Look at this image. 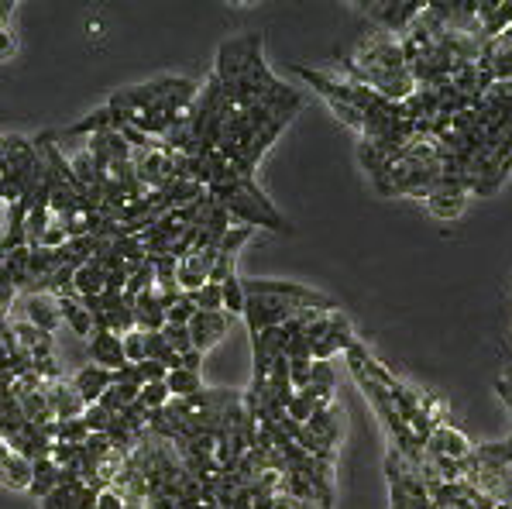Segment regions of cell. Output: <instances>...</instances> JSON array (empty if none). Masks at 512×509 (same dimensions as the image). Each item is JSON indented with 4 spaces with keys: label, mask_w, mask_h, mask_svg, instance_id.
<instances>
[{
    "label": "cell",
    "mask_w": 512,
    "mask_h": 509,
    "mask_svg": "<svg viewBox=\"0 0 512 509\" xmlns=\"http://www.w3.org/2000/svg\"><path fill=\"white\" fill-rule=\"evenodd\" d=\"M207 193L231 214L234 224L269 227V231H279V234H293V227H289L286 217L272 207V200L258 190L255 179H231V183L210 186Z\"/></svg>",
    "instance_id": "cell-1"
},
{
    "label": "cell",
    "mask_w": 512,
    "mask_h": 509,
    "mask_svg": "<svg viewBox=\"0 0 512 509\" xmlns=\"http://www.w3.org/2000/svg\"><path fill=\"white\" fill-rule=\"evenodd\" d=\"M262 56V35L251 31V35H238V38H227L217 52V66H214V76L224 86L238 83L244 76V69L251 66V59Z\"/></svg>",
    "instance_id": "cell-2"
},
{
    "label": "cell",
    "mask_w": 512,
    "mask_h": 509,
    "mask_svg": "<svg viewBox=\"0 0 512 509\" xmlns=\"http://www.w3.org/2000/svg\"><path fill=\"white\" fill-rule=\"evenodd\" d=\"M244 283V296H279V300H289V303H299L306 310H337L334 300H327L324 293L317 289H306L299 283H282V279H241Z\"/></svg>",
    "instance_id": "cell-3"
},
{
    "label": "cell",
    "mask_w": 512,
    "mask_h": 509,
    "mask_svg": "<svg viewBox=\"0 0 512 509\" xmlns=\"http://www.w3.org/2000/svg\"><path fill=\"white\" fill-rule=\"evenodd\" d=\"M423 4H409V0H392V4H378V0H368L361 4V14L372 21V28L378 31H389V35L403 38L409 25L420 18Z\"/></svg>",
    "instance_id": "cell-4"
},
{
    "label": "cell",
    "mask_w": 512,
    "mask_h": 509,
    "mask_svg": "<svg viewBox=\"0 0 512 509\" xmlns=\"http://www.w3.org/2000/svg\"><path fill=\"white\" fill-rule=\"evenodd\" d=\"M468 186H464L461 176H444L440 179V186L427 197V210L433 217H440V221H454V217H461V210L468 207Z\"/></svg>",
    "instance_id": "cell-5"
},
{
    "label": "cell",
    "mask_w": 512,
    "mask_h": 509,
    "mask_svg": "<svg viewBox=\"0 0 512 509\" xmlns=\"http://www.w3.org/2000/svg\"><path fill=\"white\" fill-rule=\"evenodd\" d=\"M231 324H234V317H227L224 310H217V313L196 310V317L189 320V338H193V348L200 351V355H207V351L214 348L227 331H231Z\"/></svg>",
    "instance_id": "cell-6"
},
{
    "label": "cell",
    "mask_w": 512,
    "mask_h": 509,
    "mask_svg": "<svg viewBox=\"0 0 512 509\" xmlns=\"http://www.w3.org/2000/svg\"><path fill=\"white\" fill-rule=\"evenodd\" d=\"M475 451L468 444V437L461 434L454 424H440L433 427V434L427 437V454H433V458H451V461H464L468 454Z\"/></svg>",
    "instance_id": "cell-7"
},
{
    "label": "cell",
    "mask_w": 512,
    "mask_h": 509,
    "mask_svg": "<svg viewBox=\"0 0 512 509\" xmlns=\"http://www.w3.org/2000/svg\"><path fill=\"white\" fill-rule=\"evenodd\" d=\"M90 362L107 368V372H121L128 365V358H124V338H117L110 331H97L90 338Z\"/></svg>",
    "instance_id": "cell-8"
},
{
    "label": "cell",
    "mask_w": 512,
    "mask_h": 509,
    "mask_svg": "<svg viewBox=\"0 0 512 509\" xmlns=\"http://www.w3.org/2000/svg\"><path fill=\"white\" fill-rule=\"evenodd\" d=\"M45 396H49V403H52L55 420H76V417H83L86 403H83V396L73 389V382H66V379L45 382Z\"/></svg>",
    "instance_id": "cell-9"
},
{
    "label": "cell",
    "mask_w": 512,
    "mask_h": 509,
    "mask_svg": "<svg viewBox=\"0 0 512 509\" xmlns=\"http://www.w3.org/2000/svg\"><path fill=\"white\" fill-rule=\"evenodd\" d=\"M114 386V372H107V368H100V365H83L80 372L73 375V389L83 396V403L86 406H93L100 396L107 393V389Z\"/></svg>",
    "instance_id": "cell-10"
},
{
    "label": "cell",
    "mask_w": 512,
    "mask_h": 509,
    "mask_svg": "<svg viewBox=\"0 0 512 509\" xmlns=\"http://www.w3.org/2000/svg\"><path fill=\"white\" fill-rule=\"evenodd\" d=\"M512 28V0L492 4V0H478V31H482L485 42L499 38L502 31Z\"/></svg>",
    "instance_id": "cell-11"
},
{
    "label": "cell",
    "mask_w": 512,
    "mask_h": 509,
    "mask_svg": "<svg viewBox=\"0 0 512 509\" xmlns=\"http://www.w3.org/2000/svg\"><path fill=\"white\" fill-rule=\"evenodd\" d=\"M306 430H310V434L317 437V441L324 444V448L337 451V441H341V434H344L341 413H337V406H334V403L320 406V410L310 417V424H306Z\"/></svg>",
    "instance_id": "cell-12"
},
{
    "label": "cell",
    "mask_w": 512,
    "mask_h": 509,
    "mask_svg": "<svg viewBox=\"0 0 512 509\" xmlns=\"http://www.w3.org/2000/svg\"><path fill=\"white\" fill-rule=\"evenodd\" d=\"M25 320H28V324H35L38 331L52 334L55 327L62 324V317H59V300H55V296H49V293L28 296V300H25Z\"/></svg>",
    "instance_id": "cell-13"
},
{
    "label": "cell",
    "mask_w": 512,
    "mask_h": 509,
    "mask_svg": "<svg viewBox=\"0 0 512 509\" xmlns=\"http://www.w3.org/2000/svg\"><path fill=\"white\" fill-rule=\"evenodd\" d=\"M7 320H11V327H14V338H18V348H21V351H28L31 362H38V358H49V355H52V334L38 331V327H35V324H28V320H14V317H7Z\"/></svg>",
    "instance_id": "cell-14"
},
{
    "label": "cell",
    "mask_w": 512,
    "mask_h": 509,
    "mask_svg": "<svg viewBox=\"0 0 512 509\" xmlns=\"http://www.w3.org/2000/svg\"><path fill=\"white\" fill-rule=\"evenodd\" d=\"M162 327H165V307H162L159 293L148 289V293H141L135 300V331L152 334V331H162Z\"/></svg>",
    "instance_id": "cell-15"
},
{
    "label": "cell",
    "mask_w": 512,
    "mask_h": 509,
    "mask_svg": "<svg viewBox=\"0 0 512 509\" xmlns=\"http://www.w3.org/2000/svg\"><path fill=\"white\" fill-rule=\"evenodd\" d=\"M59 317L62 324L73 327V334H80V338H93V313L83 307L80 296H66V300H59Z\"/></svg>",
    "instance_id": "cell-16"
},
{
    "label": "cell",
    "mask_w": 512,
    "mask_h": 509,
    "mask_svg": "<svg viewBox=\"0 0 512 509\" xmlns=\"http://www.w3.org/2000/svg\"><path fill=\"white\" fill-rule=\"evenodd\" d=\"M59 489V465H55L52 458H38V461H31V496L42 503L49 492Z\"/></svg>",
    "instance_id": "cell-17"
},
{
    "label": "cell",
    "mask_w": 512,
    "mask_h": 509,
    "mask_svg": "<svg viewBox=\"0 0 512 509\" xmlns=\"http://www.w3.org/2000/svg\"><path fill=\"white\" fill-rule=\"evenodd\" d=\"M73 286H76V296H100V293H104V286H107V272H104V265L93 262V258H90V262L76 269Z\"/></svg>",
    "instance_id": "cell-18"
},
{
    "label": "cell",
    "mask_w": 512,
    "mask_h": 509,
    "mask_svg": "<svg viewBox=\"0 0 512 509\" xmlns=\"http://www.w3.org/2000/svg\"><path fill=\"white\" fill-rule=\"evenodd\" d=\"M0 482L7 489H31V461L21 458V454H7L4 465H0Z\"/></svg>",
    "instance_id": "cell-19"
},
{
    "label": "cell",
    "mask_w": 512,
    "mask_h": 509,
    "mask_svg": "<svg viewBox=\"0 0 512 509\" xmlns=\"http://www.w3.org/2000/svg\"><path fill=\"white\" fill-rule=\"evenodd\" d=\"M165 386H169L172 399H189V396H196V393L207 389L200 379V372H186V368H176V372L165 375Z\"/></svg>",
    "instance_id": "cell-20"
},
{
    "label": "cell",
    "mask_w": 512,
    "mask_h": 509,
    "mask_svg": "<svg viewBox=\"0 0 512 509\" xmlns=\"http://www.w3.org/2000/svg\"><path fill=\"white\" fill-rule=\"evenodd\" d=\"M320 406H327V403H320L317 393H313V389L306 386V389H299V393L293 396V403L286 406V417L296 420V424H310V417L320 410Z\"/></svg>",
    "instance_id": "cell-21"
},
{
    "label": "cell",
    "mask_w": 512,
    "mask_h": 509,
    "mask_svg": "<svg viewBox=\"0 0 512 509\" xmlns=\"http://www.w3.org/2000/svg\"><path fill=\"white\" fill-rule=\"evenodd\" d=\"M138 403L145 406L148 413H155V410H162V406L172 403V393H169V386H165V382H148V386H141Z\"/></svg>",
    "instance_id": "cell-22"
},
{
    "label": "cell",
    "mask_w": 512,
    "mask_h": 509,
    "mask_svg": "<svg viewBox=\"0 0 512 509\" xmlns=\"http://www.w3.org/2000/svg\"><path fill=\"white\" fill-rule=\"evenodd\" d=\"M80 492H83V482L80 485H59V489L42 499V509H76V503H80Z\"/></svg>",
    "instance_id": "cell-23"
},
{
    "label": "cell",
    "mask_w": 512,
    "mask_h": 509,
    "mask_svg": "<svg viewBox=\"0 0 512 509\" xmlns=\"http://www.w3.org/2000/svg\"><path fill=\"white\" fill-rule=\"evenodd\" d=\"M220 289H224V313H227V317H241L244 303H248V296H244V283L238 276H231Z\"/></svg>",
    "instance_id": "cell-24"
},
{
    "label": "cell",
    "mask_w": 512,
    "mask_h": 509,
    "mask_svg": "<svg viewBox=\"0 0 512 509\" xmlns=\"http://www.w3.org/2000/svg\"><path fill=\"white\" fill-rule=\"evenodd\" d=\"M59 444H76V448H83L86 441H90V427L83 424V417L76 420H59V437H55Z\"/></svg>",
    "instance_id": "cell-25"
},
{
    "label": "cell",
    "mask_w": 512,
    "mask_h": 509,
    "mask_svg": "<svg viewBox=\"0 0 512 509\" xmlns=\"http://www.w3.org/2000/svg\"><path fill=\"white\" fill-rule=\"evenodd\" d=\"M189 296H193L196 310H203V313L224 310V289H220L217 283H207L203 289H196V293H189Z\"/></svg>",
    "instance_id": "cell-26"
},
{
    "label": "cell",
    "mask_w": 512,
    "mask_h": 509,
    "mask_svg": "<svg viewBox=\"0 0 512 509\" xmlns=\"http://www.w3.org/2000/svg\"><path fill=\"white\" fill-rule=\"evenodd\" d=\"M193 317H196V303L189 293H183L169 310H165V324H176V327H189V320Z\"/></svg>",
    "instance_id": "cell-27"
},
{
    "label": "cell",
    "mask_w": 512,
    "mask_h": 509,
    "mask_svg": "<svg viewBox=\"0 0 512 509\" xmlns=\"http://www.w3.org/2000/svg\"><path fill=\"white\" fill-rule=\"evenodd\" d=\"M251 234H255V227H248V224H234L231 231L224 234V241H220L217 252H224V255H234V258H238V252L244 248V241H248Z\"/></svg>",
    "instance_id": "cell-28"
},
{
    "label": "cell",
    "mask_w": 512,
    "mask_h": 509,
    "mask_svg": "<svg viewBox=\"0 0 512 509\" xmlns=\"http://www.w3.org/2000/svg\"><path fill=\"white\" fill-rule=\"evenodd\" d=\"M162 338L169 341V348L176 351V355H186V351H193V338H189V327L165 324L162 327Z\"/></svg>",
    "instance_id": "cell-29"
},
{
    "label": "cell",
    "mask_w": 512,
    "mask_h": 509,
    "mask_svg": "<svg viewBox=\"0 0 512 509\" xmlns=\"http://www.w3.org/2000/svg\"><path fill=\"white\" fill-rule=\"evenodd\" d=\"M83 424L90 427V434H107L110 424H114V417H110L104 406L93 403V406H86V410H83Z\"/></svg>",
    "instance_id": "cell-30"
},
{
    "label": "cell",
    "mask_w": 512,
    "mask_h": 509,
    "mask_svg": "<svg viewBox=\"0 0 512 509\" xmlns=\"http://www.w3.org/2000/svg\"><path fill=\"white\" fill-rule=\"evenodd\" d=\"M124 358H128V365L145 362V334L141 331L124 334Z\"/></svg>",
    "instance_id": "cell-31"
},
{
    "label": "cell",
    "mask_w": 512,
    "mask_h": 509,
    "mask_svg": "<svg viewBox=\"0 0 512 509\" xmlns=\"http://www.w3.org/2000/svg\"><path fill=\"white\" fill-rule=\"evenodd\" d=\"M231 276H238V272H234V255H224L220 252L217 255V265H214V272H210V283H217V286H224L227 279Z\"/></svg>",
    "instance_id": "cell-32"
},
{
    "label": "cell",
    "mask_w": 512,
    "mask_h": 509,
    "mask_svg": "<svg viewBox=\"0 0 512 509\" xmlns=\"http://www.w3.org/2000/svg\"><path fill=\"white\" fill-rule=\"evenodd\" d=\"M138 372H141V382L148 386V382H165L169 368L159 365V362H148V358H145V362H138Z\"/></svg>",
    "instance_id": "cell-33"
},
{
    "label": "cell",
    "mask_w": 512,
    "mask_h": 509,
    "mask_svg": "<svg viewBox=\"0 0 512 509\" xmlns=\"http://www.w3.org/2000/svg\"><path fill=\"white\" fill-rule=\"evenodd\" d=\"M66 241H69L66 227H62L59 221H52V227L45 231V238H42V248H52V252H55V248H62Z\"/></svg>",
    "instance_id": "cell-34"
},
{
    "label": "cell",
    "mask_w": 512,
    "mask_h": 509,
    "mask_svg": "<svg viewBox=\"0 0 512 509\" xmlns=\"http://www.w3.org/2000/svg\"><path fill=\"white\" fill-rule=\"evenodd\" d=\"M18 52V38H14L11 28H0V59H11Z\"/></svg>",
    "instance_id": "cell-35"
},
{
    "label": "cell",
    "mask_w": 512,
    "mask_h": 509,
    "mask_svg": "<svg viewBox=\"0 0 512 509\" xmlns=\"http://www.w3.org/2000/svg\"><path fill=\"white\" fill-rule=\"evenodd\" d=\"M495 389H499V396H502V403L512 410V368H506V372L495 379Z\"/></svg>",
    "instance_id": "cell-36"
},
{
    "label": "cell",
    "mask_w": 512,
    "mask_h": 509,
    "mask_svg": "<svg viewBox=\"0 0 512 509\" xmlns=\"http://www.w3.org/2000/svg\"><path fill=\"white\" fill-rule=\"evenodd\" d=\"M97 503H100V492H97V489H90V485H83L80 503H76V509H97Z\"/></svg>",
    "instance_id": "cell-37"
},
{
    "label": "cell",
    "mask_w": 512,
    "mask_h": 509,
    "mask_svg": "<svg viewBox=\"0 0 512 509\" xmlns=\"http://www.w3.org/2000/svg\"><path fill=\"white\" fill-rule=\"evenodd\" d=\"M97 509H124V499L121 496H114V492H100V503H97Z\"/></svg>",
    "instance_id": "cell-38"
},
{
    "label": "cell",
    "mask_w": 512,
    "mask_h": 509,
    "mask_svg": "<svg viewBox=\"0 0 512 509\" xmlns=\"http://www.w3.org/2000/svg\"><path fill=\"white\" fill-rule=\"evenodd\" d=\"M200 365H203V355H200V351H186V355H183V368H186V372H200Z\"/></svg>",
    "instance_id": "cell-39"
},
{
    "label": "cell",
    "mask_w": 512,
    "mask_h": 509,
    "mask_svg": "<svg viewBox=\"0 0 512 509\" xmlns=\"http://www.w3.org/2000/svg\"><path fill=\"white\" fill-rule=\"evenodd\" d=\"M14 14V4L11 0H0V28H7V18Z\"/></svg>",
    "instance_id": "cell-40"
},
{
    "label": "cell",
    "mask_w": 512,
    "mask_h": 509,
    "mask_svg": "<svg viewBox=\"0 0 512 509\" xmlns=\"http://www.w3.org/2000/svg\"><path fill=\"white\" fill-rule=\"evenodd\" d=\"M7 454H11V448H7V441H4V437H0V465H4Z\"/></svg>",
    "instance_id": "cell-41"
},
{
    "label": "cell",
    "mask_w": 512,
    "mask_h": 509,
    "mask_svg": "<svg viewBox=\"0 0 512 509\" xmlns=\"http://www.w3.org/2000/svg\"><path fill=\"white\" fill-rule=\"evenodd\" d=\"M509 413H512V410H509Z\"/></svg>",
    "instance_id": "cell-42"
}]
</instances>
